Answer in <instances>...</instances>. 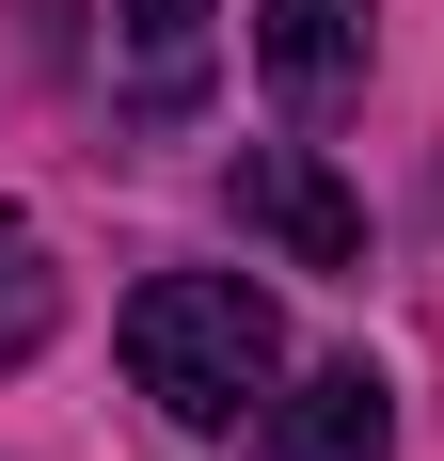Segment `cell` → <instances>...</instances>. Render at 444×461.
Segmentation results:
<instances>
[{
	"label": "cell",
	"mask_w": 444,
	"mask_h": 461,
	"mask_svg": "<svg viewBox=\"0 0 444 461\" xmlns=\"http://www.w3.org/2000/svg\"><path fill=\"white\" fill-rule=\"evenodd\" d=\"M128 382L159 398L175 429H254L270 414V382H286V319H270V286H238V271H159L128 303Z\"/></svg>",
	"instance_id": "cell-1"
},
{
	"label": "cell",
	"mask_w": 444,
	"mask_h": 461,
	"mask_svg": "<svg viewBox=\"0 0 444 461\" xmlns=\"http://www.w3.org/2000/svg\"><path fill=\"white\" fill-rule=\"evenodd\" d=\"M222 207L286 255V271H365V207L333 176H317L302 143H238V176H222Z\"/></svg>",
	"instance_id": "cell-2"
},
{
	"label": "cell",
	"mask_w": 444,
	"mask_h": 461,
	"mask_svg": "<svg viewBox=\"0 0 444 461\" xmlns=\"http://www.w3.org/2000/svg\"><path fill=\"white\" fill-rule=\"evenodd\" d=\"M365 32H381V0H254V80L286 112H333V95H365Z\"/></svg>",
	"instance_id": "cell-3"
},
{
	"label": "cell",
	"mask_w": 444,
	"mask_h": 461,
	"mask_svg": "<svg viewBox=\"0 0 444 461\" xmlns=\"http://www.w3.org/2000/svg\"><path fill=\"white\" fill-rule=\"evenodd\" d=\"M270 446H286V461H381V446H397L381 366H317L302 398H270Z\"/></svg>",
	"instance_id": "cell-4"
},
{
	"label": "cell",
	"mask_w": 444,
	"mask_h": 461,
	"mask_svg": "<svg viewBox=\"0 0 444 461\" xmlns=\"http://www.w3.org/2000/svg\"><path fill=\"white\" fill-rule=\"evenodd\" d=\"M128 16V95L143 112H191V80H207V0H111Z\"/></svg>",
	"instance_id": "cell-5"
},
{
	"label": "cell",
	"mask_w": 444,
	"mask_h": 461,
	"mask_svg": "<svg viewBox=\"0 0 444 461\" xmlns=\"http://www.w3.org/2000/svg\"><path fill=\"white\" fill-rule=\"evenodd\" d=\"M48 319H64V271H48V239L0 207V366H32V350H48Z\"/></svg>",
	"instance_id": "cell-6"
}]
</instances>
